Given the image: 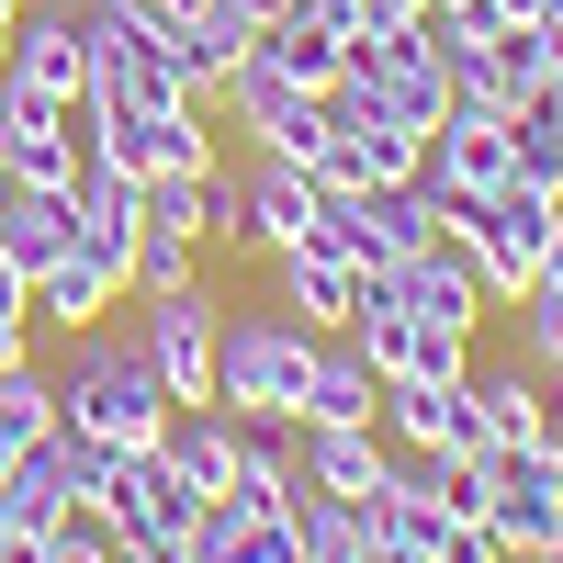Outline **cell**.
Instances as JSON below:
<instances>
[{"label": "cell", "instance_id": "cell-1", "mask_svg": "<svg viewBox=\"0 0 563 563\" xmlns=\"http://www.w3.org/2000/svg\"><path fill=\"white\" fill-rule=\"evenodd\" d=\"M57 417H68L79 440H102V451H158V429L180 417V395L158 384L147 339H102V327H79V350L57 372Z\"/></svg>", "mask_w": 563, "mask_h": 563}, {"label": "cell", "instance_id": "cell-2", "mask_svg": "<svg viewBox=\"0 0 563 563\" xmlns=\"http://www.w3.org/2000/svg\"><path fill=\"white\" fill-rule=\"evenodd\" d=\"M316 327L305 316H282V305H260V316H225L214 327V406L225 417H249V429H294L305 417V384H316Z\"/></svg>", "mask_w": 563, "mask_h": 563}, {"label": "cell", "instance_id": "cell-3", "mask_svg": "<svg viewBox=\"0 0 563 563\" xmlns=\"http://www.w3.org/2000/svg\"><path fill=\"white\" fill-rule=\"evenodd\" d=\"M79 34H90V102L102 113H158V102H192L169 57V23L147 0H79Z\"/></svg>", "mask_w": 563, "mask_h": 563}, {"label": "cell", "instance_id": "cell-4", "mask_svg": "<svg viewBox=\"0 0 563 563\" xmlns=\"http://www.w3.org/2000/svg\"><path fill=\"white\" fill-rule=\"evenodd\" d=\"M214 102H225V124L249 135V158H294V169H316V180H339V135H327V102H316V90H294V79L260 57V45L225 68Z\"/></svg>", "mask_w": 563, "mask_h": 563}, {"label": "cell", "instance_id": "cell-5", "mask_svg": "<svg viewBox=\"0 0 563 563\" xmlns=\"http://www.w3.org/2000/svg\"><path fill=\"white\" fill-rule=\"evenodd\" d=\"M350 79H372V102H384L406 135H440V113H451V45H440V23L350 34Z\"/></svg>", "mask_w": 563, "mask_h": 563}, {"label": "cell", "instance_id": "cell-6", "mask_svg": "<svg viewBox=\"0 0 563 563\" xmlns=\"http://www.w3.org/2000/svg\"><path fill=\"white\" fill-rule=\"evenodd\" d=\"M316 249L350 271H395L406 249H429V203L417 192H361V180H327L316 192Z\"/></svg>", "mask_w": 563, "mask_h": 563}, {"label": "cell", "instance_id": "cell-7", "mask_svg": "<svg viewBox=\"0 0 563 563\" xmlns=\"http://www.w3.org/2000/svg\"><path fill=\"white\" fill-rule=\"evenodd\" d=\"M0 169H12V192H79V169H90L79 113L23 90V79H0Z\"/></svg>", "mask_w": 563, "mask_h": 563}, {"label": "cell", "instance_id": "cell-8", "mask_svg": "<svg viewBox=\"0 0 563 563\" xmlns=\"http://www.w3.org/2000/svg\"><path fill=\"white\" fill-rule=\"evenodd\" d=\"M384 294H395L406 316H429V327H451V339H474V327L496 316V294H485V271H474V249H462L451 225H429V249H406V260L384 271Z\"/></svg>", "mask_w": 563, "mask_h": 563}, {"label": "cell", "instance_id": "cell-9", "mask_svg": "<svg viewBox=\"0 0 563 563\" xmlns=\"http://www.w3.org/2000/svg\"><path fill=\"white\" fill-rule=\"evenodd\" d=\"M485 474H496L485 530H496L507 552H563V451H552V440H530V451H485Z\"/></svg>", "mask_w": 563, "mask_h": 563}, {"label": "cell", "instance_id": "cell-10", "mask_svg": "<svg viewBox=\"0 0 563 563\" xmlns=\"http://www.w3.org/2000/svg\"><path fill=\"white\" fill-rule=\"evenodd\" d=\"M0 79H23V90H45V102H90V34H79V0H23L12 12V68Z\"/></svg>", "mask_w": 563, "mask_h": 563}, {"label": "cell", "instance_id": "cell-11", "mask_svg": "<svg viewBox=\"0 0 563 563\" xmlns=\"http://www.w3.org/2000/svg\"><path fill=\"white\" fill-rule=\"evenodd\" d=\"M214 327H225V305L203 294H158L147 316H135V339H147V361H158V384L180 395V406H214Z\"/></svg>", "mask_w": 563, "mask_h": 563}, {"label": "cell", "instance_id": "cell-12", "mask_svg": "<svg viewBox=\"0 0 563 563\" xmlns=\"http://www.w3.org/2000/svg\"><path fill=\"white\" fill-rule=\"evenodd\" d=\"M135 225L147 238H192V249H238V169H158L135 180Z\"/></svg>", "mask_w": 563, "mask_h": 563}, {"label": "cell", "instance_id": "cell-13", "mask_svg": "<svg viewBox=\"0 0 563 563\" xmlns=\"http://www.w3.org/2000/svg\"><path fill=\"white\" fill-rule=\"evenodd\" d=\"M90 519H102L113 541H180L203 519V496L169 474V451H124L113 462V485H102V507H90Z\"/></svg>", "mask_w": 563, "mask_h": 563}, {"label": "cell", "instance_id": "cell-14", "mask_svg": "<svg viewBox=\"0 0 563 563\" xmlns=\"http://www.w3.org/2000/svg\"><path fill=\"white\" fill-rule=\"evenodd\" d=\"M316 192H327L316 169H294V158H249V169H238V249H249V260L305 249V238H316Z\"/></svg>", "mask_w": 563, "mask_h": 563}, {"label": "cell", "instance_id": "cell-15", "mask_svg": "<svg viewBox=\"0 0 563 563\" xmlns=\"http://www.w3.org/2000/svg\"><path fill=\"white\" fill-rule=\"evenodd\" d=\"M417 180H440V192H507L519 180V135H507V113H440V135H429V169Z\"/></svg>", "mask_w": 563, "mask_h": 563}, {"label": "cell", "instance_id": "cell-16", "mask_svg": "<svg viewBox=\"0 0 563 563\" xmlns=\"http://www.w3.org/2000/svg\"><path fill=\"white\" fill-rule=\"evenodd\" d=\"M271 282H282V316H305L316 339H350V316H361V271H350V260H327V249L305 238V249L271 260Z\"/></svg>", "mask_w": 563, "mask_h": 563}, {"label": "cell", "instance_id": "cell-17", "mask_svg": "<svg viewBox=\"0 0 563 563\" xmlns=\"http://www.w3.org/2000/svg\"><path fill=\"white\" fill-rule=\"evenodd\" d=\"M113 294H124V271H113V260H90V249L68 238L57 260L34 271V327H57V339H79V327H102V316H113Z\"/></svg>", "mask_w": 563, "mask_h": 563}, {"label": "cell", "instance_id": "cell-18", "mask_svg": "<svg viewBox=\"0 0 563 563\" xmlns=\"http://www.w3.org/2000/svg\"><path fill=\"white\" fill-rule=\"evenodd\" d=\"M384 474H395V440H384V429H294V485L372 496Z\"/></svg>", "mask_w": 563, "mask_h": 563}, {"label": "cell", "instance_id": "cell-19", "mask_svg": "<svg viewBox=\"0 0 563 563\" xmlns=\"http://www.w3.org/2000/svg\"><path fill=\"white\" fill-rule=\"evenodd\" d=\"M294 429H384V372H372L350 339L316 350V384H305V417Z\"/></svg>", "mask_w": 563, "mask_h": 563}, {"label": "cell", "instance_id": "cell-20", "mask_svg": "<svg viewBox=\"0 0 563 563\" xmlns=\"http://www.w3.org/2000/svg\"><path fill=\"white\" fill-rule=\"evenodd\" d=\"M474 417H485V451H530V440H552V384L541 372H519V361H474Z\"/></svg>", "mask_w": 563, "mask_h": 563}, {"label": "cell", "instance_id": "cell-21", "mask_svg": "<svg viewBox=\"0 0 563 563\" xmlns=\"http://www.w3.org/2000/svg\"><path fill=\"white\" fill-rule=\"evenodd\" d=\"M158 451H169V474L192 496H225V474H238V417H225V406H180L158 429Z\"/></svg>", "mask_w": 563, "mask_h": 563}, {"label": "cell", "instance_id": "cell-22", "mask_svg": "<svg viewBox=\"0 0 563 563\" xmlns=\"http://www.w3.org/2000/svg\"><path fill=\"white\" fill-rule=\"evenodd\" d=\"M249 45H260V57L294 79V90H327V79L350 68V34L327 23V12H282V23H271V34H249Z\"/></svg>", "mask_w": 563, "mask_h": 563}, {"label": "cell", "instance_id": "cell-23", "mask_svg": "<svg viewBox=\"0 0 563 563\" xmlns=\"http://www.w3.org/2000/svg\"><path fill=\"white\" fill-rule=\"evenodd\" d=\"M68 214H79V192H0V260H12L23 282L68 249Z\"/></svg>", "mask_w": 563, "mask_h": 563}, {"label": "cell", "instance_id": "cell-24", "mask_svg": "<svg viewBox=\"0 0 563 563\" xmlns=\"http://www.w3.org/2000/svg\"><path fill=\"white\" fill-rule=\"evenodd\" d=\"M169 57H180V90H192V102H214V90H225V68L249 57V23L214 0V12H192V23L169 34Z\"/></svg>", "mask_w": 563, "mask_h": 563}, {"label": "cell", "instance_id": "cell-25", "mask_svg": "<svg viewBox=\"0 0 563 563\" xmlns=\"http://www.w3.org/2000/svg\"><path fill=\"white\" fill-rule=\"evenodd\" d=\"M417 169H429V135H406V124H361V135H339V180H361V192H406Z\"/></svg>", "mask_w": 563, "mask_h": 563}, {"label": "cell", "instance_id": "cell-26", "mask_svg": "<svg viewBox=\"0 0 563 563\" xmlns=\"http://www.w3.org/2000/svg\"><path fill=\"white\" fill-rule=\"evenodd\" d=\"M45 429H57V372H45V361H12V372H0V474H12Z\"/></svg>", "mask_w": 563, "mask_h": 563}, {"label": "cell", "instance_id": "cell-27", "mask_svg": "<svg viewBox=\"0 0 563 563\" xmlns=\"http://www.w3.org/2000/svg\"><path fill=\"white\" fill-rule=\"evenodd\" d=\"M294 541H305V563H361L372 519H361V496H327V485H294Z\"/></svg>", "mask_w": 563, "mask_h": 563}, {"label": "cell", "instance_id": "cell-28", "mask_svg": "<svg viewBox=\"0 0 563 563\" xmlns=\"http://www.w3.org/2000/svg\"><path fill=\"white\" fill-rule=\"evenodd\" d=\"M485 57H496V79H507V102H530V90L563 79V34H552V23H507Z\"/></svg>", "mask_w": 563, "mask_h": 563}, {"label": "cell", "instance_id": "cell-29", "mask_svg": "<svg viewBox=\"0 0 563 563\" xmlns=\"http://www.w3.org/2000/svg\"><path fill=\"white\" fill-rule=\"evenodd\" d=\"M507 135H519V169H530V180H563V79L530 90V102L507 113Z\"/></svg>", "mask_w": 563, "mask_h": 563}, {"label": "cell", "instance_id": "cell-30", "mask_svg": "<svg viewBox=\"0 0 563 563\" xmlns=\"http://www.w3.org/2000/svg\"><path fill=\"white\" fill-rule=\"evenodd\" d=\"M507 316H519V372H541L563 395V294H519Z\"/></svg>", "mask_w": 563, "mask_h": 563}, {"label": "cell", "instance_id": "cell-31", "mask_svg": "<svg viewBox=\"0 0 563 563\" xmlns=\"http://www.w3.org/2000/svg\"><path fill=\"white\" fill-rule=\"evenodd\" d=\"M192 282H203V249L192 238H135V271H124V294H192Z\"/></svg>", "mask_w": 563, "mask_h": 563}, {"label": "cell", "instance_id": "cell-32", "mask_svg": "<svg viewBox=\"0 0 563 563\" xmlns=\"http://www.w3.org/2000/svg\"><path fill=\"white\" fill-rule=\"evenodd\" d=\"M34 563H124V541L90 519V507H68L57 530H34Z\"/></svg>", "mask_w": 563, "mask_h": 563}, {"label": "cell", "instance_id": "cell-33", "mask_svg": "<svg viewBox=\"0 0 563 563\" xmlns=\"http://www.w3.org/2000/svg\"><path fill=\"white\" fill-rule=\"evenodd\" d=\"M429 563H507V541H496L485 519H440V530H429Z\"/></svg>", "mask_w": 563, "mask_h": 563}, {"label": "cell", "instance_id": "cell-34", "mask_svg": "<svg viewBox=\"0 0 563 563\" xmlns=\"http://www.w3.org/2000/svg\"><path fill=\"white\" fill-rule=\"evenodd\" d=\"M395 23H429V0H361V34H395Z\"/></svg>", "mask_w": 563, "mask_h": 563}, {"label": "cell", "instance_id": "cell-35", "mask_svg": "<svg viewBox=\"0 0 563 563\" xmlns=\"http://www.w3.org/2000/svg\"><path fill=\"white\" fill-rule=\"evenodd\" d=\"M12 361H34V316H23V305H0V372H12Z\"/></svg>", "mask_w": 563, "mask_h": 563}, {"label": "cell", "instance_id": "cell-36", "mask_svg": "<svg viewBox=\"0 0 563 563\" xmlns=\"http://www.w3.org/2000/svg\"><path fill=\"white\" fill-rule=\"evenodd\" d=\"M225 12H238V23H249V34H271V23H282V12H305V0H225Z\"/></svg>", "mask_w": 563, "mask_h": 563}, {"label": "cell", "instance_id": "cell-37", "mask_svg": "<svg viewBox=\"0 0 563 563\" xmlns=\"http://www.w3.org/2000/svg\"><path fill=\"white\" fill-rule=\"evenodd\" d=\"M530 294H563V225H552V249L530 260Z\"/></svg>", "mask_w": 563, "mask_h": 563}, {"label": "cell", "instance_id": "cell-38", "mask_svg": "<svg viewBox=\"0 0 563 563\" xmlns=\"http://www.w3.org/2000/svg\"><path fill=\"white\" fill-rule=\"evenodd\" d=\"M147 12H158V23L180 34V23H192V12H214V0H147Z\"/></svg>", "mask_w": 563, "mask_h": 563}, {"label": "cell", "instance_id": "cell-39", "mask_svg": "<svg viewBox=\"0 0 563 563\" xmlns=\"http://www.w3.org/2000/svg\"><path fill=\"white\" fill-rule=\"evenodd\" d=\"M361 563H429V552H406V541H361Z\"/></svg>", "mask_w": 563, "mask_h": 563}, {"label": "cell", "instance_id": "cell-40", "mask_svg": "<svg viewBox=\"0 0 563 563\" xmlns=\"http://www.w3.org/2000/svg\"><path fill=\"white\" fill-rule=\"evenodd\" d=\"M530 23H552V34H563V0H530Z\"/></svg>", "mask_w": 563, "mask_h": 563}, {"label": "cell", "instance_id": "cell-41", "mask_svg": "<svg viewBox=\"0 0 563 563\" xmlns=\"http://www.w3.org/2000/svg\"><path fill=\"white\" fill-rule=\"evenodd\" d=\"M0 68H12V12H0Z\"/></svg>", "mask_w": 563, "mask_h": 563}, {"label": "cell", "instance_id": "cell-42", "mask_svg": "<svg viewBox=\"0 0 563 563\" xmlns=\"http://www.w3.org/2000/svg\"><path fill=\"white\" fill-rule=\"evenodd\" d=\"M541 192H552V214H563V180H541Z\"/></svg>", "mask_w": 563, "mask_h": 563}, {"label": "cell", "instance_id": "cell-43", "mask_svg": "<svg viewBox=\"0 0 563 563\" xmlns=\"http://www.w3.org/2000/svg\"><path fill=\"white\" fill-rule=\"evenodd\" d=\"M0 192H12V169H0Z\"/></svg>", "mask_w": 563, "mask_h": 563}, {"label": "cell", "instance_id": "cell-44", "mask_svg": "<svg viewBox=\"0 0 563 563\" xmlns=\"http://www.w3.org/2000/svg\"><path fill=\"white\" fill-rule=\"evenodd\" d=\"M0 12H23V0H0Z\"/></svg>", "mask_w": 563, "mask_h": 563}]
</instances>
